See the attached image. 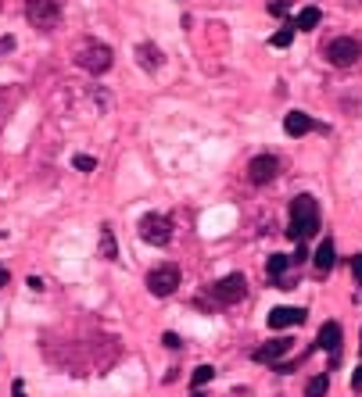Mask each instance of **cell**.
Listing matches in <instances>:
<instances>
[{
    "label": "cell",
    "mask_w": 362,
    "mask_h": 397,
    "mask_svg": "<svg viewBox=\"0 0 362 397\" xmlns=\"http://www.w3.org/2000/svg\"><path fill=\"white\" fill-rule=\"evenodd\" d=\"M14 51V36H0V54H8Z\"/></svg>",
    "instance_id": "25"
},
{
    "label": "cell",
    "mask_w": 362,
    "mask_h": 397,
    "mask_svg": "<svg viewBox=\"0 0 362 397\" xmlns=\"http://www.w3.org/2000/svg\"><path fill=\"white\" fill-rule=\"evenodd\" d=\"M133 57H136L147 72H158V68L165 65V54H162L154 43H136V47H133Z\"/></svg>",
    "instance_id": "12"
},
{
    "label": "cell",
    "mask_w": 362,
    "mask_h": 397,
    "mask_svg": "<svg viewBox=\"0 0 362 397\" xmlns=\"http://www.w3.org/2000/svg\"><path fill=\"white\" fill-rule=\"evenodd\" d=\"M176 287H180V268L176 265H158V268L147 272V290L154 297H172Z\"/></svg>",
    "instance_id": "6"
},
{
    "label": "cell",
    "mask_w": 362,
    "mask_h": 397,
    "mask_svg": "<svg viewBox=\"0 0 362 397\" xmlns=\"http://www.w3.org/2000/svg\"><path fill=\"white\" fill-rule=\"evenodd\" d=\"M212 376H215V369H212V365H197V369H194V387H204Z\"/></svg>",
    "instance_id": "21"
},
{
    "label": "cell",
    "mask_w": 362,
    "mask_h": 397,
    "mask_svg": "<svg viewBox=\"0 0 362 397\" xmlns=\"http://www.w3.org/2000/svg\"><path fill=\"white\" fill-rule=\"evenodd\" d=\"M291 347H294L291 337H280V340H269V344L255 347V351H251V358H255L258 365H276V361H283V355H287Z\"/></svg>",
    "instance_id": "9"
},
{
    "label": "cell",
    "mask_w": 362,
    "mask_h": 397,
    "mask_svg": "<svg viewBox=\"0 0 362 397\" xmlns=\"http://www.w3.org/2000/svg\"><path fill=\"white\" fill-rule=\"evenodd\" d=\"M312 261H316V272L326 276L330 268H334V240H323V244L316 247V258H312Z\"/></svg>",
    "instance_id": "14"
},
{
    "label": "cell",
    "mask_w": 362,
    "mask_h": 397,
    "mask_svg": "<svg viewBox=\"0 0 362 397\" xmlns=\"http://www.w3.org/2000/svg\"><path fill=\"white\" fill-rule=\"evenodd\" d=\"M162 344H165V347H172V351H176V347H180V337H176V333H165V337H162Z\"/></svg>",
    "instance_id": "24"
},
{
    "label": "cell",
    "mask_w": 362,
    "mask_h": 397,
    "mask_svg": "<svg viewBox=\"0 0 362 397\" xmlns=\"http://www.w3.org/2000/svg\"><path fill=\"white\" fill-rule=\"evenodd\" d=\"M72 61L90 75H104L115 65V51L108 43H101V40H83V43H75V57Z\"/></svg>",
    "instance_id": "2"
},
{
    "label": "cell",
    "mask_w": 362,
    "mask_h": 397,
    "mask_svg": "<svg viewBox=\"0 0 362 397\" xmlns=\"http://www.w3.org/2000/svg\"><path fill=\"white\" fill-rule=\"evenodd\" d=\"M283 129H287V136H305L309 129H316V122H312L305 111H287V118H283Z\"/></svg>",
    "instance_id": "13"
},
{
    "label": "cell",
    "mask_w": 362,
    "mask_h": 397,
    "mask_svg": "<svg viewBox=\"0 0 362 397\" xmlns=\"http://www.w3.org/2000/svg\"><path fill=\"white\" fill-rule=\"evenodd\" d=\"M359 347H362V333H359Z\"/></svg>",
    "instance_id": "29"
},
{
    "label": "cell",
    "mask_w": 362,
    "mask_h": 397,
    "mask_svg": "<svg viewBox=\"0 0 362 397\" xmlns=\"http://www.w3.org/2000/svg\"><path fill=\"white\" fill-rule=\"evenodd\" d=\"M359 54H362V47H359V40H352V36H337V40L326 43V61H330V65H337V68L355 65Z\"/></svg>",
    "instance_id": "5"
},
{
    "label": "cell",
    "mask_w": 362,
    "mask_h": 397,
    "mask_svg": "<svg viewBox=\"0 0 362 397\" xmlns=\"http://www.w3.org/2000/svg\"><path fill=\"white\" fill-rule=\"evenodd\" d=\"M319 347H323V351L330 355V358H341V326L337 322H323L319 326V340H316Z\"/></svg>",
    "instance_id": "11"
},
{
    "label": "cell",
    "mask_w": 362,
    "mask_h": 397,
    "mask_svg": "<svg viewBox=\"0 0 362 397\" xmlns=\"http://www.w3.org/2000/svg\"><path fill=\"white\" fill-rule=\"evenodd\" d=\"M352 272H355V279L362 283V254H355V258H352Z\"/></svg>",
    "instance_id": "23"
},
{
    "label": "cell",
    "mask_w": 362,
    "mask_h": 397,
    "mask_svg": "<svg viewBox=\"0 0 362 397\" xmlns=\"http://www.w3.org/2000/svg\"><path fill=\"white\" fill-rule=\"evenodd\" d=\"M4 283H8V268L0 265V287H4Z\"/></svg>",
    "instance_id": "28"
},
{
    "label": "cell",
    "mask_w": 362,
    "mask_h": 397,
    "mask_svg": "<svg viewBox=\"0 0 362 397\" xmlns=\"http://www.w3.org/2000/svg\"><path fill=\"white\" fill-rule=\"evenodd\" d=\"M72 168H75V172H93V168H97V162H93L90 154H75V157H72Z\"/></svg>",
    "instance_id": "20"
},
{
    "label": "cell",
    "mask_w": 362,
    "mask_h": 397,
    "mask_svg": "<svg viewBox=\"0 0 362 397\" xmlns=\"http://www.w3.org/2000/svg\"><path fill=\"white\" fill-rule=\"evenodd\" d=\"M25 18L40 33H51L61 25V4L58 0H25Z\"/></svg>",
    "instance_id": "3"
},
{
    "label": "cell",
    "mask_w": 362,
    "mask_h": 397,
    "mask_svg": "<svg viewBox=\"0 0 362 397\" xmlns=\"http://www.w3.org/2000/svg\"><path fill=\"white\" fill-rule=\"evenodd\" d=\"M326 387H330V376H326V372H316V376L309 379L305 394H309V397H326Z\"/></svg>",
    "instance_id": "17"
},
{
    "label": "cell",
    "mask_w": 362,
    "mask_h": 397,
    "mask_svg": "<svg viewBox=\"0 0 362 397\" xmlns=\"http://www.w3.org/2000/svg\"><path fill=\"white\" fill-rule=\"evenodd\" d=\"M319 229V204L312 194H298L291 201V222H287V236L291 240H305L309 233Z\"/></svg>",
    "instance_id": "1"
},
{
    "label": "cell",
    "mask_w": 362,
    "mask_h": 397,
    "mask_svg": "<svg viewBox=\"0 0 362 397\" xmlns=\"http://www.w3.org/2000/svg\"><path fill=\"white\" fill-rule=\"evenodd\" d=\"M140 236L151 244V247H165L169 240H172V222L165 218V215H158V212H151V215H144L140 218Z\"/></svg>",
    "instance_id": "4"
},
{
    "label": "cell",
    "mask_w": 362,
    "mask_h": 397,
    "mask_svg": "<svg viewBox=\"0 0 362 397\" xmlns=\"http://www.w3.org/2000/svg\"><path fill=\"white\" fill-rule=\"evenodd\" d=\"M14 397H25V390H22V379L14 383Z\"/></svg>",
    "instance_id": "27"
},
{
    "label": "cell",
    "mask_w": 362,
    "mask_h": 397,
    "mask_svg": "<svg viewBox=\"0 0 362 397\" xmlns=\"http://www.w3.org/2000/svg\"><path fill=\"white\" fill-rule=\"evenodd\" d=\"M287 265H291V258H287V254H273V258H269V265H265V272H269V276L276 279V276H280Z\"/></svg>",
    "instance_id": "18"
},
{
    "label": "cell",
    "mask_w": 362,
    "mask_h": 397,
    "mask_svg": "<svg viewBox=\"0 0 362 397\" xmlns=\"http://www.w3.org/2000/svg\"><path fill=\"white\" fill-rule=\"evenodd\" d=\"M291 40H294V29H280V33H273V36H269V47L283 51V47H291Z\"/></svg>",
    "instance_id": "19"
},
{
    "label": "cell",
    "mask_w": 362,
    "mask_h": 397,
    "mask_svg": "<svg viewBox=\"0 0 362 397\" xmlns=\"http://www.w3.org/2000/svg\"><path fill=\"white\" fill-rule=\"evenodd\" d=\"M101 258H108V261H115L119 258V244H115V233L104 226V233H101Z\"/></svg>",
    "instance_id": "15"
},
{
    "label": "cell",
    "mask_w": 362,
    "mask_h": 397,
    "mask_svg": "<svg viewBox=\"0 0 362 397\" xmlns=\"http://www.w3.org/2000/svg\"><path fill=\"white\" fill-rule=\"evenodd\" d=\"M212 294H215V300L219 305H241V300L248 297V279L241 276V272H233V276H223L212 287Z\"/></svg>",
    "instance_id": "7"
},
{
    "label": "cell",
    "mask_w": 362,
    "mask_h": 397,
    "mask_svg": "<svg viewBox=\"0 0 362 397\" xmlns=\"http://www.w3.org/2000/svg\"><path fill=\"white\" fill-rule=\"evenodd\" d=\"M352 390H362V365H359L355 376H352Z\"/></svg>",
    "instance_id": "26"
},
{
    "label": "cell",
    "mask_w": 362,
    "mask_h": 397,
    "mask_svg": "<svg viewBox=\"0 0 362 397\" xmlns=\"http://www.w3.org/2000/svg\"><path fill=\"white\" fill-rule=\"evenodd\" d=\"M276 176H280V157L276 154H258V157H251V162H248V179L255 186L273 183Z\"/></svg>",
    "instance_id": "8"
},
{
    "label": "cell",
    "mask_w": 362,
    "mask_h": 397,
    "mask_svg": "<svg viewBox=\"0 0 362 397\" xmlns=\"http://www.w3.org/2000/svg\"><path fill=\"white\" fill-rule=\"evenodd\" d=\"M287 0H269V14H280V18H283V14H287Z\"/></svg>",
    "instance_id": "22"
},
{
    "label": "cell",
    "mask_w": 362,
    "mask_h": 397,
    "mask_svg": "<svg viewBox=\"0 0 362 397\" xmlns=\"http://www.w3.org/2000/svg\"><path fill=\"white\" fill-rule=\"evenodd\" d=\"M319 18H323L319 8H305V11L294 18V29H316V25H319Z\"/></svg>",
    "instance_id": "16"
},
{
    "label": "cell",
    "mask_w": 362,
    "mask_h": 397,
    "mask_svg": "<svg viewBox=\"0 0 362 397\" xmlns=\"http://www.w3.org/2000/svg\"><path fill=\"white\" fill-rule=\"evenodd\" d=\"M305 315H309L305 308H273L265 322H269L273 329H287V326H302V322H305Z\"/></svg>",
    "instance_id": "10"
}]
</instances>
